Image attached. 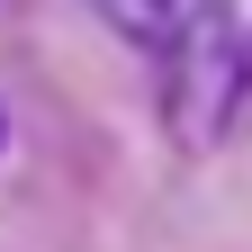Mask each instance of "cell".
<instances>
[{
  "label": "cell",
  "instance_id": "obj_1",
  "mask_svg": "<svg viewBox=\"0 0 252 252\" xmlns=\"http://www.w3.org/2000/svg\"><path fill=\"white\" fill-rule=\"evenodd\" d=\"M99 9H108L153 63H171V54H189L198 36L234 27V0H99Z\"/></svg>",
  "mask_w": 252,
  "mask_h": 252
}]
</instances>
